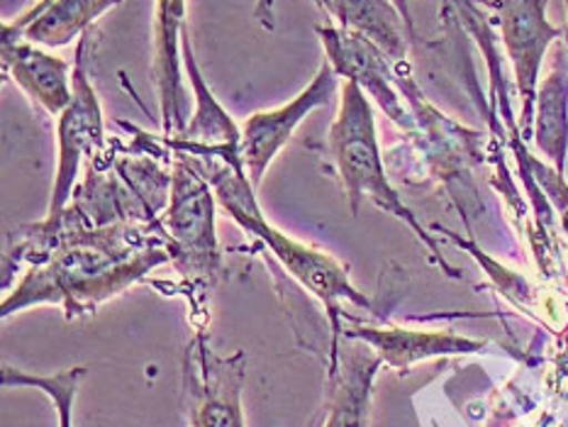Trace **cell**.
<instances>
[{"instance_id":"cell-1","label":"cell","mask_w":568,"mask_h":427,"mask_svg":"<svg viewBox=\"0 0 568 427\" xmlns=\"http://www.w3.org/2000/svg\"><path fill=\"white\" fill-rule=\"evenodd\" d=\"M125 227L54 235L44 256L3 301V317L37 303L64 305L67 317L93 313L152 268L171 262L166 247H134Z\"/></svg>"},{"instance_id":"cell-2","label":"cell","mask_w":568,"mask_h":427,"mask_svg":"<svg viewBox=\"0 0 568 427\" xmlns=\"http://www.w3.org/2000/svg\"><path fill=\"white\" fill-rule=\"evenodd\" d=\"M197 169H201L205 179L213 183L217 203L225 207L234 223L256 240H262L266 247L274 252L276 260L288 268V274L298 281L305 291H311L315 298L323 301L332 325L329 366H335L339 357L342 303L349 301L354 305H362V308H372V301L362 296V293L352 286L349 264L335 260V256L327 252L307 247V244L288 237L286 232L271 225L264 217L262 207L256 203V189L246 174H240V171L230 169L227 164H215V159H210L207 166Z\"/></svg>"},{"instance_id":"cell-3","label":"cell","mask_w":568,"mask_h":427,"mask_svg":"<svg viewBox=\"0 0 568 427\" xmlns=\"http://www.w3.org/2000/svg\"><path fill=\"white\" fill-rule=\"evenodd\" d=\"M327 146L332 162H335L337 174L342 179L344 199L349 203L352 215H359L364 201H372L381 211L395 215L400 223L410 227L417 240L432 252V256H435L447 272H452V266L442 256L437 242L427 235L425 227L417 223L410 207L400 201L398 191L390 186L376 138L374 105L366 98L359 83L347 81L342 85L339 113L329 128Z\"/></svg>"},{"instance_id":"cell-4","label":"cell","mask_w":568,"mask_h":427,"mask_svg":"<svg viewBox=\"0 0 568 427\" xmlns=\"http://www.w3.org/2000/svg\"><path fill=\"white\" fill-rule=\"evenodd\" d=\"M166 211L169 254L179 272L191 281H213L220 268L215 232V189L186 154H179L171 171Z\"/></svg>"},{"instance_id":"cell-5","label":"cell","mask_w":568,"mask_h":427,"mask_svg":"<svg viewBox=\"0 0 568 427\" xmlns=\"http://www.w3.org/2000/svg\"><path fill=\"white\" fill-rule=\"evenodd\" d=\"M91 30L79 37L77 61H73V98L64 113L59 115V164L52 186V199H49L47 220L40 225L30 227V237H47L54 232L61 215L67 213V203L73 193V183L79 179V169L85 156H95L103 146V110L98 103V95L85 73V49H89Z\"/></svg>"},{"instance_id":"cell-6","label":"cell","mask_w":568,"mask_h":427,"mask_svg":"<svg viewBox=\"0 0 568 427\" xmlns=\"http://www.w3.org/2000/svg\"><path fill=\"white\" fill-rule=\"evenodd\" d=\"M246 374V354L220 357L207 347L203 335L183 357V398L181 406L191 427H244L242 386Z\"/></svg>"},{"instance_id":"cell-7","label":"cell","mask_w":568,"mask_h":427,"mask_svg":"<svg viewBox=\"0 0 568 427\" xmlns=\"http://www.w3.org/2000/svg\"><path fill=\"white\" fill-rule=\"evenodd\" d=\"M547 3L549 0H488V6L498 16L505 52H508L517 93L523 101V134H532L541 61H545L549 47L566 37V28L549 22Z\"/></svg>"},{"instance_id":"cell-8","label":"cell","mask_w":568,"mask_h":427,"mask_svg":"<svg viewBox=\"0 0 568 427\" xmlns=\"http://www.w3.org/2000/svg\"><path fill=\"white\" fill-rule=\"evenodd\" d=\"M320 42L325 47L327 61L337 71L339 79L359 83L364 93L381 105L395 125L405 132H415V118L407 108L403 91L395 77V64L381 52V49L368 42L364 34H356L344 28H315Z\"/></svg>"},{"instance_id":"cell-9","label":"cell","mask_w":568,"mask_h":427,"mask_svg":"<svg viewBox=\"0 0 568 427\" xmlns=\"http://www.w3.org/2000/svg\"><path fill=\"white\" fill-rule=\"evenodd\" d=\"M339 77L337 71L332 69L329 61L325 59L323 67L315 73L311 85L293 98L291 103L274 108V110H262V113H254L252 118L244 120L242 125V162L246 169V176L252 179L254 189L262 186V179L266 169L274 162L276 154L288 144L293 132L298 130L301 122L313 113L315 108L327 105L332 98H335Z\"/></svg>"},{"instance_id":"cell-10","label":"cell","mask_w":568,"mask_h":427,"mask_svg":"<svg viewBox=\"0 0 568 427\" xmlns=\"http://www.w3.org/2000/svg\"><path fill=\"white\" fill-rule=\"evenodd\" d=\"M181 54L193 91L195 113L179 138H171V150H179L189 156L220 159L222 164L240 171V174H246L242 162V130L234 125L227 110L217 103V98L205 83L203 71L193 54L189 28L181 34Z\"/></svg>"},{"instance_id":"cell-11","label":"cell","mask_w":568,"mask_h":427,"mask_svg":"<svg viewBox=\"0 0 568 427\" xmlns=\"http://www.w3.org/2000/svg\"><path fill=\"white\" fill-rule=\"evenodd\" d=\"M189 28L186 0H156L154 16V81L159 89V105H162V125L169 138H179L186 128V83L181 77V34Z\"/></svg>"},{"instance_id":"cell-12","label":"cell","mask_w":568,"mask_h":427,"mask_svg":"<svg viewBox=\"0 0 568 427\" xmlns=\"http://www.w3.org/2000/svg\"><path fill=\"white\" fill-rule=\"evenodd\" d=\"M3 69L47 115H61L73 98V64L22 37L3 34Z\"/></svg>"},{"instance_id":"cell-13","label":"cell","mask_w":568,"mask_h":427,"mask_svg":"<svg viewBox=\"0 0 568 427\" xmlns=\"http://www.w3.org/2000/svg\"><path fill=\"white\" fill-rule=\"evenodd\" d=\"M120 3L122 0H37L16 22L3 24V34L49 49L67 47L89 32L93 20Z\"/></svg>"},{"instance_id":"cell-14","label":"cell","mask_w":568,"mask_h":427,"mask_svg":"<svg viewBox=\"0 0 568 427\" xmlns=\"http://www.w3.org/2000/svg\"><path fill=\"white\" fill-rule=\"evenodd\" d=\"M313 3L335 18L339 28L364 34L393 64L407 59L415 32L407 28L393 0H313Z\"/></svg>"},{"instance_id":"cell-15","label":"cell","mask_w":568,"mask_h":427,"mask_svg":"<svg viewBox=\"0 0 568 427\" xmlns=\"http://www.w3.org/2000/svg\"><path fill=\"white\" fill-rule=\"evenodd\" d=\"M535 142L547 154L557 174H566L568 154V42L566 37L551 49V69L537 89Z\"/></svg>"},{"instance_id":"cell-16","label":"cell","mask_w":568,"mask_h":427,"mask_svg":"<svg viewBox=\"0 0 568 427\" xmlns=\"http://www.w3.org/2000/svg\"><path fill=\"white\" fill-rule=\"evenodd\" d=\"M383 359L364 347H349L329 369V418L325 427H368L372 384Z\"/></svg>"},{"instance_id":"cell-17","label":"cell","mask_w":568,"mask_h":427,"mask_svg":"<svg viewBox=\"0 0 568 427\" xmlns=\"http://www.w3.org/2000/svg\"><path fill=\"white\" fill-rule=\"evenodd\" d=\"M344 333L376 349L378 357L393 369H407L419 359L439 357V354H471L486 347V342L480 339L449 333H417V329L400 327H349Z\"/></svg>"},{"instance_id":"cell-18","label":"cell","mask_w":568,"mask_h":427,"mask_svg":"<svg viewBox=\"0 0 568 427\" xmlns=\"http://www.w3.org/2000/svg\"><path fill=\"white\" fill-rule=\"evenodd\" d=\"M85 369L77 366V369H67L59 372L54 376H30L16 369H3V384L6 386H32L40 388L44 394L54 400V406L59 410V427H71V406H73V396H77L79 384L83 382Z\"/></svg>"},{"instance_id":"cell-19","label":"cell","mask_w":568,"mask_h":427,"mask_svg":"<svg viewBox=\"0 0 568 427\" xmlns=\"http://www.w3.org/2000/svg\"><path fill=\"white\" fill-rule=\"evenodd\" d=\"M527 169L532 171V176L545 186L549 199L557 203L561 220H564V227H566V235H568V186L561 174H557V169H549L545 164H539L535 156H527Z\"/></svg>"},{"instance_id":"cell-20","label":"cell","mask_w":568,"mask_h":427,"mask_svg":"<svg viewBox=\"0 0 568 427\" xmlns=\"http://www.w3.org/2000/svg\"><path fill=\"white\" fill-rule=\"evenodd\" d=\"M254 18L262 22L266 30H274V0H258Z\"/></svg>"},{"instance_id":"cell-21","label":"cell","mask_w":568,"mask_h":427,"mask_svg":"<svg viewBox=\"0 0 568 427\" xmlns=\"http://www.w3.org/2000/svg\"><path fill=\"white\" fill-rule=\"evenodd\" d=\"M395 3V8L400 10V16L405 18V22H407V28H410L413 32H415V22H413V12H410V3H407V0H393Z\"/></svg>"},{"instance_id":"cell-22","label":"cell","mask_w":568,"mask_h":427,"mask_svg":"<svg viewBox=\"0 0 568 427\" xmlns=\"http://www.w3.org/2000/svg\"><path fill=\"white\" fill-rule=\"evenodd\" d=\"M566 12H568V0H566ZM566 42H568V20H566Z\"/></svg>"}]
</instances>
